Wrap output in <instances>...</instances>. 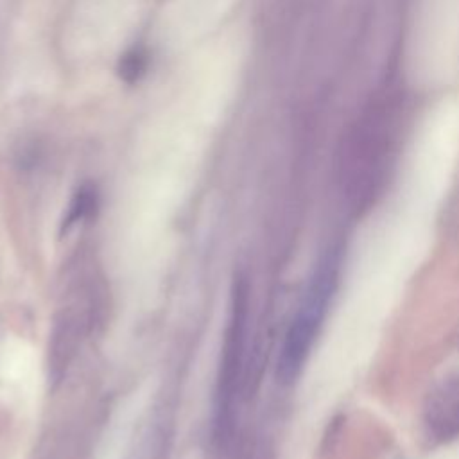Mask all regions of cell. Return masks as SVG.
<instances>
[{
	"mask_svg": "<svg viewBox=\"0 0 459 459\" xmlns=\"http://www.w3.org/2000/svg\"><path fill=\"white\" fill-rule=\"evenodd\" d=\"M409 45L411 72L418 81H446L459 57V0H423Z\"/></svg>",
	"mask_w": 459,
	"mask_h": 459,
	"instance_id": "cell-1",
	"label": "cell"
},
{
	"mask_svg": "<svg viewBox=\"0 0 459 459\" xmlns=\"http://www.w3.org/2000/svg\"><path fill=\"white\" fill-rule=\"evenodd\" d=\"M337 271H339V260L335 253H328L321 264L317 265L307 292L303 296V301L285 333V341L280 350L278 357V378L283 384L292 382L314 344V339L317 335V330L326 316L335 283H337Z\"/></svg>",
	"mask_w": 459,
	"mask_h": 459,
	"instance_id": "cell-2",
	"label": "cell"
},
{
	"mask_svg": "<svg viewBox=\"0 0 459 459\" xmlns=\"http://www.w3.org/2000/svg\"><path fill=\"white\" fill-rule=\"evenodd\" d=\"M235 307H233V316L231 323L228 328V339L224 346V357L221 364V377H219V400H221V409L224 411L228 402H230V391H231V382L235 380V369H237V355L240 350V341H242V319H244V292L237 289L235 292Z\"/></svg>",
	"mask_w": 459,
	"mask_h": 459,
	"instance_id": "cell-3",
	"label": "cell"
},
{
	"mask_svg": "<svg viewBox=\"0 0 459 459\" xmlns=\"http://www.w3.org/2000/svg\"><path fill=\"white\" fill-rule=\"evenodd\" d=\"M145 68H147V54L140 48H133L127 54H124V57L120 59V65H118L120 77L126 82L138 81L145 74Z\"/></svg>",
	"mask_w": 459,
	"mask_h": 459,
	"instance_id": "cell-4",
	"label": "cell"
},
{
	"mask_svg": "<svg viewBox=\"0 0 459 459\" xmlns=\"http://www.w3.org/2000/svg\"><path fill=\"white\" fill-rule=\"evenodd\" d=\"M93 206H95V192H93L91 188H88V186L81 188V190L77 192V195L74 197L72 204H70L68 215H66V219H65V226L68 228V226H72L74 222H77V221H81L82 217H86V215L91 212Z\"/></svg>",
	"mask_w": 459,
	"mask_h": 459,
	"instance_id": "cell-5",
	"label": "cell"
}]
</instances>
